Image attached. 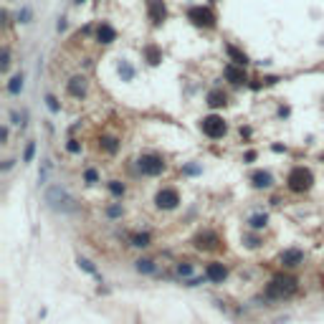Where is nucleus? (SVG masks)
Instances as JSON below:
<instances>
[{"mask_svg": "<svg viewBox=\"0 0 324 324\" xmlns=\"http://www.w3.org/2000/svg\"><path fill=\"white\" fill-rule=\"evenodd\" d=\"M299 289H302V281L294 273L279 271V273H273L266 281V286H263V302H289V299H294L299 294Z\"/></svg>", "mask_w": 324, "mask_h": 324, "instance_id": "f257e3e1", "label": "nucleus"}, {"mask_svg": "<svg viewBox=\"0 0 324 324\" xmlns=\"http://www.w3.org/2000/svg\"><path fill=\"white\" fill-rule=\"evenodd\" d=\"M314 188V172L304 165H294L286 172V190L294 195H304Z\"/></svg>", "mask_w": 324, "mask_h": 324, "instance_id": "f03ea898", "label": "nucleus"}, {"mask_svg": "<svg viewBox=\"0 0 324 324\" xmlns=\"http://www.w3.org/2000/svg\"><path fill=\"white\" fill-rule=\"evenodd\" d=\"M134 165H137V172L144 175V178H160V175L167 172V160L157 152H142L134 160Z\"/></svg>", "mask_w": 324, "mask_h": 324, "instance_id": "7ed1b4c3", "label": "nucleus"}, {"mask_svg": "<svg viewBox=\"0 0 324 324\" xmlns=\"http://www.w3.org/2000/svg\"><path fill=\"white\" fill-rule=\"evenodd\" d=\"M193 248L195 251H200V254H215V251L223 248V238H220L218 231H213V228H203V231H197V233L193 236Z\"/></svg>", "mask_w": 324, "mask_h": 324, "instance_id": "20e7f679", "label": "nucleus"}, {"mask_svg": "<svg viewBox=\"0 0 324 324\" xmlns=\"http://www.w3.org/2000/svg\"><path fill=\"white\" fill-rule=\"evenodd\" d=\"M155 208L157 210H162V213H172V210H178L180 205H183V195L178 188H172V185H165V188H160L157 193H155Z\"/></svg>", "mask_w": 324, "mask_h": 324, "instance_id": "39448f33", "label": "nucleus"}, {"mask_svg": "<svg viewBox=\"0 0 324 324\" xmlns=\"http://www.w3.org/2000/svg\"><path fill=\"white\" fill-rule=\"evenodd\" d=\"M46 203H48V208H54V210H61V213H68V210H73V197L68 195L66 188L61 185H51L48 190H46Z\"/></svg>", "mask_w": 324, "mask_h": 324, "instance_id": "423d86ee", "label": "nucleus"}, {"mask_svg": "<svg viewBox=\"0 0 324 324\" xmlns=\"http://www.w3.org/2000/svg\"><path fill=\"white\" fill-rule=\"evenodd\" d=\"M200 132L208 139H223L228 134V122L220 114H208V117L200 119Z\"/></svg>", "mask_w": 324, "mask_h": 324, "instance_id": "0eeeda50", "label": "nucleus"}, {"mask_svg": "<svg viewBox=\"0 0 324 324\" xmlns=\"http://www.w3.org/2000/svg\"><path fill=\"white\" fill-rule=\"evenodd\" d=\"M188 20L193 23L195 28H205V31L215 28V23H218L215 13H213L208 5H190V8H188Z\"/></svg>", "mask_w": 324, "mask_h": 324, "instance_id": "6e6552de", "label": "nucleus"}, {"mask_svg": "<svg viewBox=\"0 0 324 324\" xmlns=\"http://www.w3.org/2000/svg\"><path fill=\"white\" fill-rule=\"evenodd\" d=\"M304 261H307V254H304V248H299V246H289V248H284V251L279 254V266H281L284 271H294V268L304 266Z\"/></svg>", "mask_w": 324, "mask_h": 324, "instance_id": "1a4fd4ad", "label": "nucleus"}, {"mask_svg": "<svg viewBox=\"0 0 324 324\" xmlns=\"http://www.w3.org/2000/svg\"><path fill=\"white\" fill-rule=\"evenodd\" d=\"M203 276L208 279V284H215V286H220V284H226V281H228V276H231V268H228V263H223V261H210V263H205V268H203Z\"/></svg>", "mask_w": 324, "mask_h": 324, "instance_id": "9d476101", "label": "nucleus"}, {"mask_svg": "<svg viewBox=\"0 0 324 324\" xmlns=\"http://www.w3.org/2000/svg\"><path fill=\"white\" fill-rule=\"evenodd\" d=\"M89 91V79L84 73H73L68 81H66V94L73 96V99H84Z\"/></svg>", "mask_w": 324, "mask_h": 324, "instance_id": "9b49d317", "label": "nucleus"}, {"mask_svg": "<svg viewBox=\"0 0 324 324\" xmlns=\"http://www.w3.org/2000/svg\"><path fill=\"white\" fill-rule=\"evenodd\" d=\"M248 183H251L254 190H273V185H276V180L268 170H254L248 175Z\"/></svg>", "mask_w": 324, "mask_h": 324, "instance_id": "f8f14e48", "label": "nucleus"}, {"mask_svg": "<svg viewBox=\"0 0 324 324\" xmlns=\"http://www.w3.org/2000/svg\"><path fill=\"white\" fill-rule=\"evenodd\" d=\"M223 76H226V81H231L233 86H246V84H248V73H246V68H243V66L226 64Z\"/></svg>", "mask_w": 324, "mask_h": 324, "instance_id": "ddd939ff", "label": "nucleus"}, {"mask_svg": "<svg viewBox=\"0 0 324 324\" xmlns=\"http://www.w3.org/2000/svg\"><path fill=\"white\" fill-rule=\"evenodd\" d=\"M147 13H149V20L155 28H160L167 20V8L162 0H147Z\"/></svg>", "mask_w": 324, "mask_h": 324, "instance_id": "4468645a", "label": "nucleus"}, {"mask_svg": "<svg viewBox=\"0 0 324 324\" xmlns=\"http://www.w3.org/2000/svg\"><path fill=\"white\" fill-rule=\"evenodd\" d=\"M96 147H99V152H104V155L114 157V155L122 149V139H119L117 134H102V137H99V142H96Z\"/></svg>", "mask_w": 324, "mask_h": 324, "instance_id": "2eb2a0df", "label": "nucleus"}, {"mask_svg": "<svg viewBox=\"0 0 324 324\" xmlns=\"http://www.w3.org/2000/svg\"><path fill=\"white\" fill-rule=\"evenodd\" d=\"M94 38H96V43H102V46H112V43L117 41V28H114L112 23H99L96 31H94Z\"/></svg>", "mask_w": 324, "mask_h": 324, "instance_id": "dca6fc26", "label": "nucleus"}, {"mask_svg": "<svg viewBox=\"0 0 324 324\" xmlns=\"http://www.w3.org/2000/svg\"><path fill=\"white\" fill-rule=\"evenodd\" d=\"M142 59L149 66H160L162 64V48L157 43H144L142 46Z\"/></svg>", "mask_w": 324, "mask_h": 324, "instance_id": "f3484780", "label": "nucleus"}, {"mask_svg": "<svg viewBox=\"0 0 324 324\" xmlns=\"http://www.w3.org/2000/svg\"><path fill=\"white\" fill-rule=\"evenodd\" d=\"M246 226H248V231H254V233H261V231H266V226H268V213H251L248 218H246Z\"/></svg>", "mask_w": 324, "mask_h": 324, "instance_id": "a211bd4d", "label": "nucleus"}, {"mask_svg": "<svg viewBox=\"0 0 324 324\" xmlns=\"http://www.w3.org/2000/svg\"><path fill=\"white\" fill-rule=\"evenodd\" d=\"M205 104H208L210 109H220V107L228 104V94H226L223 89H210V91L205 94Z\"/></svg>", "mask_w": 324, "mask_h": 324, "instance_id": "6ab92c4d", "label": "nucleus"}, {"mask_svg": "<svg viewBox=\"0 0 324 324\" xmlns=\"http://www.w3.org/2000/svg\"><path fill=\"white\" fill-rule=\"evenodd\" d=\"M157 261L155 259H147V256H142V259H137L134 261V271L137 273H142V276H155L157 273Z\"/></svg>", "mask_w": 324, "mask_h": 324, "instance_id": "aec40b11", "label": "nucleus"}, {"mask_svg": "<svg viewBox=\"0 0 324 324\" xmlns=\"http://www.w3.org/2000/svg\"><path fill=\"white\" fill-rule=\"evenodd\" d=\"M107 190H109V195H112L114 200H122V197L127 195V183L112 178V180H107Z\"/></svg>", "mask_w": 324, "mask_h": 324, "instance_id": "412c9836", "label": "nucleus"}, {"mask_svg": "<svg viewBox=\"0 0 324 324\" xmlns=\"http://www.w3.org/2000/svg\"><path fill=\"white\" fill-rule=\"evenodd\" d=\"M130 246H134V248H149V246H152V233H147V231H137V233H132Z\"/></svg>", "mask_w": 324, "mask_h": 324, "instance_id": "4be33fe9", "label": "nucleus"}, {"mask_svg": "<svg viewBox=\"0 0 324 324\" xmlns=\"http://www.w3.org/2000/svg\"><path fill=\"white\" fill-rule=\"evenodd\" d=\"M175 273L183 279V284H185V281H190V279H195L193 261H178V263H175Z\"/></svg>", "mask_w": 324, "mask_h": 324, "instance_id": "5701e85b", "label": "nucleus"}, {"mask_svg": "<svg viewBox=\"0 0 324 324\" xmlns=\"http://www.w3.org/2000/svg\"><path fill=\"white\" fill-rule=\"evenodd\" d=\"M261 246H263V236H261V233H254V231L243 233V248H248V251H259Z\"/></svg>", "mask_w": 324, "mask_h": 324, "instance_id": "b1692460", "label": "nucleus"}, {"mask_svg": "<svg viewBox=\"0 0 324 324\" xmlns=\"http://www.w3.org/2000/svg\"><path fill=\"white\" fill-rule=\"evenodd\" d=\"M81 180H84L89 188H94V185H99V183H102V172H99L96 167H86V170L81 172Z\"/></svg>", "mask_w": 324, "mask_h": 324, "instance_id": "393cba45", "label": "nucleus"}, {"mask_svg": "<svg viewBox=\"0 0 324 324\" xmlns=\"http://www.w3.org/2000/svg\"><path fill=\"white\" fill-rule=\"evenodd\" d=\"M23 86H26V79H23V73H15L10 81H8V94H13V96H18L20 91H23Z\"/></svg>", "mask_w": 324, "mask_h": 324, "instance_id": "a878e982", "label": "nucleus"}, {"mask_svg": "<svg viewBox=\"0 0 324 324\" xmlns=\"http://www.w3.org/2000/svg\"><path fill=\"white\" fill-rule=\"evenodd\" d=\"M226 51H228V56L233 59V64H236V66H243V68L248 66V56H246L243 51H238L236 46H231V43H228V46H226Z\"/></svg>", "mask_w": 324, "mask_h": 324, "instance_id": "bb28decb", "label": "nucleus"}, {"mask_svg": "<svg viewBox=\"0 0 324 324\" xmlns=\"http://www.w3.org/2000/svg\"><path fill=\"white\" fill-rule=\"evenodd\" d=\"M104 215H107L109 220H119V218L124 215V205H122V203H109V205L104 208Z\"/></svg>", "mask_w": 324, "mask_h": 324, "instance_id": "cd10ccee", "label": "nucleus"}, {"mask_svg": "<svg viewBox=\"0 0 324 324\" xmlns=\"http://www.w3.org/2000/svg\"><path fill=\"white\" fill-rule=\"evenodd\" d=\"M76 263H79V268H81L84 273H89V276H99V271H96V266H94L91 261L86 259V256H79V259H76Z\"/></svg>", "mask_w": 324, "mask_h": 324, "instance_id": "c85d7f7f", "label": "nucleus"}, {"mask_svg": "<svg viewBox=\"0 0 324 324\" xmlns=\"http://www.w3.org/2000/svg\"><path fill=\"white\" fill-rule=\"evenodd\" d=\"M119 76H122V81H132L134 79V66L130 61H124V59H119Z\"/></svg>", "mask_w": 324, "mask_h": 324, "instance_id": "c756f323", "label": "nucleus"}, {"mask_svg": "<svg viewBox=\"0 0 324 324\" xmlns=\"http://www.w3.org/2000/svg\"><path fill=\"white\" fill-rule=\"evenodd\" d=\"M81 149H84V144H81V139H76V137H71V139L66 142V152H68V155H81Z\"/></svg>", "mask_w": 324, "mask_h": 324, "instance_id": "7c9ffc66", "label": "nucleus"}, {"mask_svg": "<svg viewBox=\"0 0 324 324\" xmlns=\"http://www.w3.org/2000/svg\"><path fill=\"white\" fill-rule=\"evenodd\" d=\"M33 157H36V142H28L26 149H23V165H31Z\"/></svg>", "mask_w": 324, "mask_h": 324, "instance_id": "2f4dec72", "label": "nucleus"}, {"mask_svg": "<svg viewBox=\"0 0 324 324\" xmlns=\"http://www.w3.org/2000/svg\"><path fill=\"white\" fill-rule=\"evenodd\" d=\"M180 172H183V175H188V178H195V175H200V172H203V167H200V165H195V162H188V165H183V167H180Z\"/></svg>", "mask_w": 324, "mask_h": 324, "instance_id": "473e14b6", "label": "nucleus"}, {"mask_svg": "<svg viewBox=\"0 0 324 324\" xmlns=\"http://www.w3.org/2000/svg\"><path fill=\"white\" fill-rule=\"evenodd\" d=\"M46 107H48V112H51V114H59V112H61V104H59V99H56V96H51V94L46 96Z\"/></svg>", "mask_w": 324, "mask_h": 324, "instance_id": "72a5a7b5", "label": "nucleus"}, {"mask_svg": "<svg viewBox=\"0 0 324 324\" xmlns=\"http://www.w3.org/2000/svg\"><path fill=\"white\" fill-rule=\"evenodd\" d=\"M8 66H10V51H8V48H3V59H0V68H3V71H8Z\"/></svg>", "mask_w": 324, "mask_h": 324, "instance_id": "f704fd0d", "label": "nucleus"}, {"mask_svg": "<svg viewBox=\"0 0 324 324\" xmlns=\"http://www.w3.org/2000/svg\"><path fill=\"white\" fill-rule=\"evenodd\" d=\"M200 284H208V279H205V276H195L190 281H185V286H190V289H193V286H200Z\"/></svg>", "mask_w": 324, "mask_h": 324, "instance_id": "c9c22d12", "label": "nucleus"}, {"mask_svg": "<svg viewBox=\"0 0 324 324\" xmlns=\"http://www.w3.org/2000/svg\"><path fill=\"white\" fill-rule=\"evenodd\" d=\"M256 157H259V152H256V149H248V152L243 155V162L251 165V162H256Z\"/></svg>", "mask_w": 324, "mask_h": 324, "instance_id": "e433bc0d", "label": "nucleus"}, {"mask_svg": "<svg viewBox=\"0 0 324 324\" xmlns=\"http://www.w3.org/2000/svg\"><path fill=\"white\" fill-rule=\"evenodd\" d=\"M28 18H31V10H28V8H23V10L18 13V20H20V23H28Z\"/></svg>", "mask_w": 324, "mask_h": 324, "instance_id": "4c0bfd02", "label": "nucleus"}, {"mask_svg": "<svg viewBox=\"0 0 324 324\" xmlns=\"http://www.w3.org/2000/svg\"><path fill=\"white\" fill-rule=\"evenodd\" d=\"M8 134H10L8 127H3V130H0V144H8Z\"/></svg>", "mask_w": 324, "mask_h": 324, "instance_id": "58836bf2", "label": "nucleus"}, {"mask_svg": "<svg viewBox=\"0 0 324 324\" xmlns=\"http://www.w3.org/2000/svg\"><path fill=\"white\" fill-rule=\"evenodd\" d=\"M13 165H15V160H5V162H3V172H8Z\"/></svg>", "mask_w": 324, "mask_h": 324, "instance_id": "ea45409f", "label": "nucleus"}, {"mask_svg": "<svg viewBox=\"0 0 324 324\" xmlns=\"http://www.w3.org/2000/svg\"><path fill=\"white\" fill-rule=\"evenodd\" d=\"M271 149H273V152H286V147H284V144H273Z\"/></svg>", "mask_w": 324, "mask_h": 324, "instance_id": "a19ab883", "label": "nucleus"}, {"mask_svg": "<svg viewBox=\"0 0 324 324\" xmlns=\"http://www.w3.org/2000/svg\"><path fill=\"white\" fill-rule=\"evenodd\" d=\"M73 3H76V5H81V3H86V0H73Z\"/></svg>", "mask_w": 324, "mask_h": 324, "instance_id": "79ce46f5", "label": "nucleus"}, {"mask_svg": "<svg viewBox=\"0 0 324 324\" xmlns=\"http://www.w3.org/2000/svg\"><path fill=\"white\" fill-rule=\"evenodd\" d=\"M322 162H324V152H322Z\"/></svg>", "mask_w": 324, "mask_h": 324, "instance_id": "37998d69", "label": "nucleus"}]
</instances>
